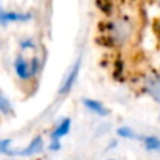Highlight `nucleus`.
<instances>
[{
	"instance_id": "nucleus-6",
	"label": "nucleus",
	"mask_w": 160,
	"mask_h": 160,
	"mask_svg": "<svg viewBox=\"0 0 160 160\" xmlns=\"http://www.w3.org/2000/svg\"><path fill=\"white\" fill-rule=\"evenodd\" d=\"M14 69H16L17 76L22 80L28 79L31 75H32V72H31V66L27 63V61H25L22 56H18V58L16 59V62H14Z\"/></svg>"
},
{
	"instance_id": "nucleus-7",
	"label": "nucleus",
	"mask_w": 160,
	"mask_h": 160,
	"mask_svg": "<svg viewBox=\"0 0 160 160\" xmlns=\"http://www.w3.org/2000/svg\"><path fill=\"white\" fill-rule=\"evenodd\" d=\"M41 150H42V139H41V136H37L35 139H32V141H31V143L28 145L27 148H24L22 150L16 152V155L31 156V155H35V153L41 152Z\"/></svg>"
},
{
	"instance_id": "nucleus-11",
	"label": "nucleus",
	"mask_w": 160,
	"mask_h": 160,
	"mask_svg": "<svg viewBox=\"0 0 160 160\" xmlns=\"http://www.w3.org/2000/svg\"><path fill=\"white\" fill-rule=\"evenodd\" d=\"M118 135L122 136V138H128V139H133L135 138V132H133L131 128L128 127H122L118 129Z\"/></svg>"
},
{
	"instance_id": "nucleus-4",
	"label": "nucleus",
	"mask_w": 160,
	"mask_h": 160,
	"mask_svg": "<svg viewBox=\"0 0 160 160\" xmlns=\"http://www.w3.org/2000/svg\"><path fill=\"white\" fill-rule=\"evenodd\" d=\"M70 129V119L69 118H65L63 121L59 124V127L55 129V132L52 133V146H51V149H59V139L63 138L65 135H68V132H69Z\"/></svg>"
},
{
	"instance_id": "nucleus-12",
	"label": "nucleus",
	"mask_w": 160,
	"mask_h": 160,
	"mask_svg": "<svg viewBox=\"0 0 160 160\" xmlns=\"http://www.w3.org/2000/svg\"><path fill=\"white\" fill-rule=\"evenodd\" d=\"M0 153H7V155H14L13 150H10V141L4 139L0 141Z\"/></svg>"
},
{
	"instance_id": "nucleus-3",
	"label": "nucleus",
	"mask_w": 160,
	"mask_h": 160,
	"mask_svg": "<svg viewBox=\"0 0 160 160\" xmlns=\"http://www.w3.org/2000/svg\"><path fill=\"white\" fill-rule=\"evenodd\" d=\"M146 90L156 102H160V76L152 75L146 79Z\"/></svg>"
},
{
	"instance_id": "nucleus-8",
	"label": "nucleus",
	"mask_w": 160,
	"mask_h": 160,
	"mask_svg": "<svg viewBox=\"0 0 160 160\" xmlns=\"http://www.w3.org/2000/svg\"><path fill=\"white\" fill-rule=\"evenodd\" d=\"M83 104H84L90 111H93L94 114H98V115H101V117L108 115V110L100 101H97V100L84 98V100H83Z\"/></svg>"
},
{
	"instance_id": "nucleus-10",
	"label": "nucleus",
	"mask_w": 160,
	"mask_h": 160,
	"mask_svg": "<svg viewBox=\"0 0 160 160\" xmlns=\"http://www.w3.org/2000/svg\"><path fill=\"white\" fill-rule=\"evenodd\" d=\"M0 111L3 114H8L11 111V105H10V101L6 98L3 94H0Z\"/></svg>"
},
{
	"instance_id": "nucleus-5",
	"label": "nucleus",
	"mask_w": 160,
	"mask_h": 160,
	"mask_svg": "<svg viewBox=\"0 0 160 160\" xmlns=\"http://www.w3.org/2000/svg\"><path fill=\"white\" fill-rule=\"evenodd\" d=\"M30 20V14L17 13V11H6L0 7V22H14V21H27Z\"/></svg>"
},
{
	"instance_id": "nucleus-1",
	"label": "nucleus",
	"mask_w": 160,
	"mask_h": 160,
	"mask_svg": "<svg viewBox=\"0 0 160 160\" xmlns=\"http://www.w3.org/2000/svg\"><path fill=\"white\" fill-rule=\"evenodd\" d=\"M110 35L117 44L124 45L132 38L133 24L128 18H117L110 24Z\"/></svg>"
},
{
	"instance_id": "nucleus-9",
	"label": "nucleus",
	"mask_w": 160,
	"mask_h": 160,
	"mask_svg": "<svg viewBox=\"0 0 160 160\" xmlns=\"http://www.w3.org/2000/svg\"><path fill=\"white\" fill-rule=\"evenodd\" d=\"M143 143H145V148H146L148 150L160 152V139L156 138V136H145Z\"/></svg>"
},
{
	"instance_id": "nucleus-2",
	"label": "nucleus",
	"mask_w": 160,
	"mask_h": 160,
	"mask_svg": "<svg viewBox=\"0 0 160 160\" xmlns=\"http://www.w3.org/2000/svg\"><path fill=\"white\" fill-rule=\"evenodd\" d=\"M79 70H80V59L76 61V63L72 66L70 72L68 73L66 79H65V82L62 83V86H61V90H59V93L65 94V93H68V91H69L70 88L73 87V84L76 83V79H78V76H79Z\"/></svg>"
}]
</instances>
